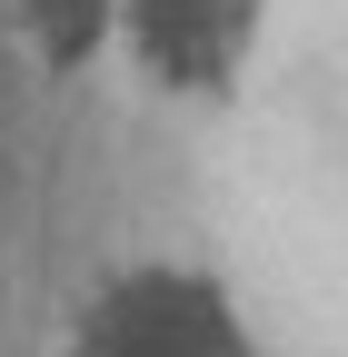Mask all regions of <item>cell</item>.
<instances>
[{
  "mask_svg": "<svg viewBox=\"0 0 348 357\" xmlns=\"http://www.w3.org/2000/svg\"><path fill=\"white\" fill-rule=\"evenodd\" d=\"M70 357H249L239 337V307L189 278V268H129L119 288L90 298Z\"/></svg>",
  "mask_w": 348,
  "mask_h": 357,
  "instance_id": "1",
  "label": "cell"
},
{
  "mask_svg": "<svg viewBox=\"0 0 348 357\" xmlns=\"http://www.w3.org/2000/svg\"><path fill=\"white\" fill-rule=\"evenodd\" d=\"M119 40L159 89L219 100L259 50V0H119Z\"/></svg>",
  "mask_w": 348,
  "mask_h": 357,
  "instance_id": "2",
  "label": "cell"
},
{
  "mask_svg": "<svg viewBox=\"0 0 348 357\" xmlns=\"http://www.w3.org/2000/svg\"><path fill=\"white\" fill-rule=\"evenodd\" d=\"M20 30H30V50L40 60H90L100 40L119 30V0H20Z\"/></svg>",
  "mask_w": 348,
  "mask_h": 357,
  "instance_id": "3",
  "label": "cell"
}]
</instances>
